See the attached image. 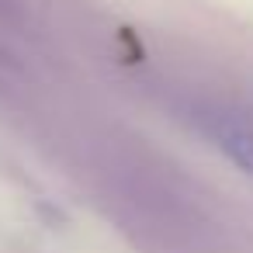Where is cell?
I'll return each instance as SVG.
<instances>
[{
    "mask_svg": "<svg viewBox=\"0 0 253 253\" xmlns=\"http://www.w3.org/2000/svg\"><path fill=\"white\" fill-rule=\"evenodd\" d=\"M211 139L232 167H239L243 173H253V125L250 122L218 118L211 125Z\"/></svg>",
    "mask_w": 253,
    "mask_h": 253,
    "instance_id": "6da1fadb",
    "label": "cell"
}]
</instances>
